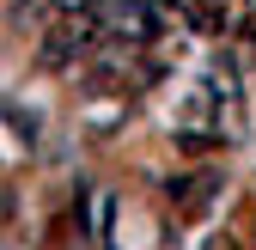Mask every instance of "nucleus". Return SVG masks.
<instances>
[{
	"mask_svg": "<svg viewBox=\"0 0 256 250\" xmlns=\"http://www.w3.org/2000/svg\"><path fill=\"white\" fill-rule=\"evenodd\" d=\"M49 6H55V12H86L92 0H49Z\"/></svg>",
	"mask_w": 256,
	"mask_h": 250,
	"instance_id": "obj_2",
	"label": "nucleus"
},
{
	"mask_svg": "<svg viewBox=\"0 0 256 250\" xmlns=\"http://www.w3.org/2000/svg\"><path fill=\"white\" fill-rule=\"evenodd\" d=\"M92 12H98L104 43H152L158 37L152 0H92Z\"/></svg>",
	"mask_w": 256,
	"mask_h": 250,
	"instance_id": "obj_1",
	"label": "nucleus"
}]
</instances>
